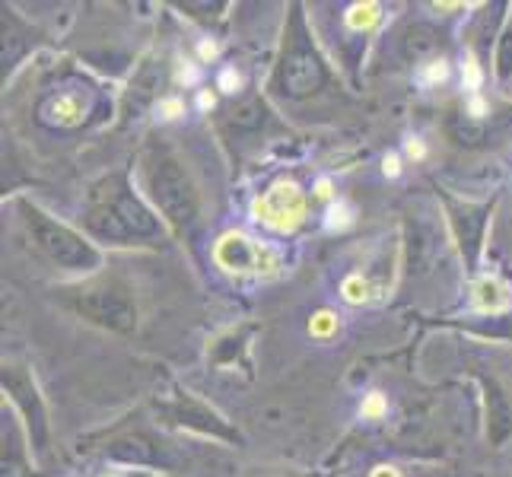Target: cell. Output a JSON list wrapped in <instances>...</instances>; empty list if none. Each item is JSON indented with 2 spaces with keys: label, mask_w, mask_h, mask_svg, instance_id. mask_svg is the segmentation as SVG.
Returning a JSON list of instances; mask_svg holds the SVG:
<instances>
[{
  "label": "cell",
  "mask_w": 512,
  "mask_h": 477,
  "mask_svg": "<svg viewBox=\"0 0 512 477\" xmlns=\"http://www.w3.org/2000/svg\"><path fill=\"white\" fill-rule=\"evenodd\" d=\"M166 411L175 423H185V427H194L201 433H210V436H220V439H229V443H239V433L233 427H226V420H220L214 411H207L204 404H198L188 395H175Z\"/></svg>",
  "instance_id": "9"
},
{
  "label": "cell",
  "mask_w": 512,
  "mask_h": 477,
  "mask_svg": "<svg viewBox=\"0 0 512 477\" xmlns=\"http://www.w3.org/2000/svg\"><path fill=\"white\" fill-rule=\"evenodd\" d=\"M67 309H74L80 318L109 331L131 334L137 328V303L131 290L121 280H90V284L61 290Z\"/></svg>",
  "instance_id": "1"
},
{
  "label": "cell",
  "mask_w": 512,
  "mask_h": 477,
  "mask_svg": "<svg viewBox=\"0 0 512 477\" xmlns=\"http://www.w3.org/2000/svg\"><path fill=\"white\" fill-rule=\"evenodd\" d=\"M404 55H408L411 61H427L433 55H439V51L446 48V39H443V32H439L436 26L430 23H414L408 26V32H404Z\"/></svg>",
  "instance_id": "14"
},
{
  "label": "cell",
  "mask_w": 512,
  "mask_h": 477,
  "mask_svg": "<svg viewBox=\"0 0 512 477\" xmlns=\"http://www.w3.org/2000/svg\"><path fill=\"white\" fill-rule=\"evenodd\" d=\"M147 188L160 214L185 233L198 220V191H194L185 166L166 150H156L147 159Z\"/></svg>",
  "instance_id": "2"
},
{
  "label": "cell",
  "mask_w": 512,
  "mask_h": 477,
  "mask_svg": "<svg viewBox=\"0 0 512 477\" xmlns=\"http://www.w3.org/2000/svg\"><path fill=\"white\" fill-rule=\"evenodd\" d=\"M497 77L509 80L512 77V29L503 32L500 48H497Z\"/></svg>",
  "instance_id": "16"
},
{
  "label": "cell",
  "mask_w": 512,
  "mask_h": 477,
  "mask_svg": "<svg viewBox=\"0 0 512 477\" xmlns=\"http://www.w3.org/2000/svg\"><path fill=\"white\" fill-rule=\"evenodd\" d=\"M105 455L112 462H125V465H160L163 462V449L156 439H150L147 433H125L109 443Z\"/></svg>",
  "instance_id": "11"
},
{
  "label": "cell",
  "mask_w": 512,
  "mask_h": 477,
  "mask_svg": "<svg viewBox=\"0 0 512 477\" xmlns=\"http://www.w3.org/2000/svg\"><path fill=\"white\" fill-rule=\"evenodd\" d=\"M86 229L102 239V242H112V245H125L134 239V233L128 229V223L118 217V210H112L109 204H102V201H90V210H86V217H83Z\"/></svg>",
  "instance_id": "12"
},
{
  "label": "cell",
  "mask_w": 512,
  "mask_h": 477,
  "mask_svg": "<svg viewBox=\"0 0 512 477\" xmlns=\"http://www.w3.org/2000/svg\"><path fill=\"white\" fill-rule=\"evenodd\" d=\"M90 201H102V204H109L112 210H118V217L128 223L134 239L160 236V220H156L150 214V207L128 188V175L125 172H115L105 182H99L93 188V194H90Z\"/></svg>",
  "instance_id": "5"
},
{
  "label": "cell",
  "mask_w": 512,
  "mask_h": 477,
  "mask_svg": "<svg viewBox=\"0 0 512 477\" xmlns=\"http://www.w3.org/2000/svg\"><path fill=\"white\" fill-rule=\"evenodd\" d=\"M0 477H29V465L23 458V446H20V433H16V427L10 423H4V462H0Z\"/></svg>",
  "instance_id": "15"
},
{
  "label": "cell",
  "mask_w": 512,
  "mask_h": 477,
  "mask_svg": "<svg viewBox=\"0 0 512 477\" xmlns=\"http://www.w3.org/2000/svg\"><path fill=\"white\" fill-rule=\"evenodd\" d=\"M325 80H328V70L322 58L315 55L312 42L303 35V23H299V35L290 39L277 67V90L287 99H309L322 90Z\"/></svg>",
  "instance_id": "4"
},
{
  "label": "cell",
  "mask_w": 512,
  "mask_h": 477,
  "mask_svg": "<svg viewBox=\"0 0 512 477\" xmlns=\"http://www.w3.org/2000/svg\"><path fill=\"white\" fill-rule=\"evenodd\" d=\"M220 86H226V93H236V86H239V74H233V70H226V74L220 77Z\"/></svg>",
  "instance_id": "17"
},
{
  "label": "cell",
  "mask_w": 512,
  "mask_h": 477,
  "mask_svg": "<svg viewBox=\"0 0 512 477\" xmlns=\"http://www.w3.org/2000/svg\"><path fill=\"white\" fill-rule=\"evenodd\" d=\"M255 214L274 229H293L306 214V198L296 185H274L255 201Z\"/></svg>",
  "instance_id": "7"
},
{
  "label": "cell",
  "mask_w": 512,
  "mask_h": 477,
  "mask_svg": "<svg viewBox=\"0 0 512 477\" xmlns=\"http://www.w3.org/2000/svg\"><path fill=\"white\" fill-rule=\"evenodd\" d=\"M4 388L10 392V398L20 404L26 423H29V433H32V446L45 452L48 443V420H45V408H42V398L35 392V382L26 373L23 366H4Z\"/></svg>",
  "instance_id": "6"
},
{
  "label": "cell",
  "mask_w": 512,
  "mask_h": 477,
  "mask_svg": "<svg viewBox=\"0 0 512 477\" xmlns=\"http://www.w3.org/2000/svg\"><path fill=\"white\" fill-rule=\"evenodd\" d=\"M214 258L220 268L226 271H236V274H255V271H264L274 264V255L264 249V245L245 239L239 233H229L217 242L214 249Z\"/></svg>",
  "instance_id": "8"
},
{
  "label": "cell",
  "mask_w": 512,
  "mask_h": 477,
  "mask_svg": "<svg viewBox=\"0 0 512 477\" xmlns=\"http://www.w3.org/2000/svg\"><path fill=\"white\" fill-rule=\"evenodd\" d=\"M452 210V220L458 229V239H462L468 261H474L481 249V236H484V226H487V214L490 207H474V204H449Z\"/></svg>",
  "instance_id": "13"
},
{
  "label": "cell",
  "mask_w": 512,
  "mask_h": 477,
  "mask_svg": "<svg viewBox=\"0 0 512 477\" xmlns=\"http://www.w3.org/2000/svg\"><path fill=\"white\" fill-rule=\"evenodd\" d=\"M484 385V404H487V436L490 446H506V439L512 436V401L500 388V382L493 376H478Z\"/></svg>",
  "instance_id": "10"
},
{
  "label": "cell",
  "mask_w": 512,
  "mask_h": 477,
  "mask_svg": "<svg viewBox=\"0 0 512 477\" xmlns=\"http://www.w3.org/2000/svg\"><path fill=\"white\" fill-rule=\"evenodd\" d=\"M261 477H284V474H261Z\"/></svg>",
  "instance_id": "18"
},
{
  "label": "cell",
  "mask_w": 512,
  "mask_h": 477,
  "mask_svg": "<svg viewBox=\"0 0 512 477\" xmlns=\"http://www.w3.org/2000/svg\"><path fill=\"white\" fill-rule=\"evenodd\" d=\"M20 214H23V223L29 229L32 245L42 255H48L55 264H61V268H70V271H93V268H99V252L80 233H74L70 226L58 223L55 217H48L45 210H39L29 201H20Z\"/></svg>",
  "instance_id": "3"
}]
</instances>
